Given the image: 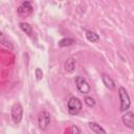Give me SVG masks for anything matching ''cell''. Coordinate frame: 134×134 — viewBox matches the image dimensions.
<instances>
[{
  "mask_svg": "<svg viewBox=\"0 0 134 134\" xmlns=\"http://www.w3.org/2000/svg\"><path fill=\"white\" fill-rule=\"evenodd\" d=\"M118 95H119V99H120V111L124 112V111L128 110L131 105L130 96L124 87L118 88Z\"/></svg>",
  "mask_w": 134,
  "mask_h": 134,
  "instance_id": "6da1fadb",
  "label": "cell"
},
{
  "mask_svg": "<svg viewBox=\"0 0 134 134\" xmlns=\"http://www.w3.org/2000/svg\"><path fill=\"white\" fill-rule=\"evenodd\" d=\"M67 108H68V112L71 115H76L81 110H82V102L75 97L72 96L69 98L68 104H67Z\"/></svg>",
  "mask_w": 134,
  "mask_h": 134,
  "instance_id": "7a4b0ae2",
  "label": "cell"
},
{
  "mask_svg": "<svg viewBox=\"0 0 134 134\" xmlns=\"http://www.w3.org/2000/svg\"><path fill=\"white\" fill-rule=\"evenodd\" d=\"M22 114H23V108L19 103H16L12 106L10 109V116L12 119L15 124H19L22 119Z\"/></svg>",
  "mask_w": 134,
  "mask_h": 134,
  "instance_id": "3957f363",
  "label": "cell"
},
{
  "mask_svg": "<svg viewBox=\"0 0 134 134\" xmlns=\"http://www.w3.org/2000/svg\"><path fill=\"white\" fill-rule=\"evenodd\" d=\"M17 13L18 15L21 17V18H25V17H28L29 15H31L32 13V6L30 4V2L28 0L26 1H23L17 8Z\"/></svg>",
  "mask_w": 134,
  "mask_h": 134,
  "instance_id": "277c9868",
  "label": "cell"
},
{
  "mask_svg": "<svg viewBox=\"0 0 134 134\" xmlns=\"http://www.w3.org/2000/svg\"><path fill=\"white\" fill-rule=\"evenodd\" d=\"M50 124V114L43 110L42 112H40L39 116H38V125H39V128L42 129V130H46L48 128Z\"/></svg>",
  "mask_w": 134,
  "mask_h": 134,
  "instance_id": "5b68a950",
  "label": "cell"
},
{
  "mask_svg": "<svg viewBox=\"0 0 134 134\" xmlns=\"http://www.w3.org/2000/svg\"><path fill=\"white\" fill-rule=\"evenodd\" d=\"M75 84H76V88L81 93H89L90 92V86L88 84V82L83 77V76H76L75 77Z\"/></svg>",
  "mask_w": 134,
  "mask_h": 134,
  "instance_id": "8992f818",
  "label": "cell"
},
{
  "mask_svg": "<svg viewBox=\"0 0 134 134\" xmlns=\"http://www.w3.org/2000/svg\"><path fill=\"white\" fill-rule=\"evenodd\" d=\"M122 124L128 127L129 129H134V113L133 112H126L121 117Z\"/></svg>",
  "mask_w": 134,
  "mask_h": 134,
  "instance_id": "52a82bcc",
  "label": "cell"
},
{
  "mask_svg": "<svg viewBox=\"0 0 134 134\" xmlns=\"http://www.w3.org/2000/svg\"><path fill=\"white\" fill-rule=\"evenodd\" d=\"M102 80H103V83L105 84V86L109 89V90H113L115 88V83L114 81L107 74H103L102 75Z\"/></svg>",
  "mask_w": 134,
  "mask_h": 134,
  "instance_id": "ba28073f",
  "label": "cell"
},
{
  "mask_svg": "<svg viewBox=\"0 0 134 134\" xmlns=\"http://www.w3.org/2000/svg\"><path fill=\"white\" fill-rule=\"evenodd\" d=\"M64 68H65V70H66L67 72H69V73L73 72L74 69H75V60H74L73 58L68 59V60L65 62V64H64Z\"/></svg>",
  "mask_w": 134,
  "mask_h": 134,
  "instance_id": "9c48e42d",
  "label": "cell"
},
{
  "mask_svg": "<svg viewBox=\"0 0 134 134\" xmlns=\"http://www.w3.org/2000/svg\"><path fill=\"white\" fill-rule=\"evenodd\" d=\"M88 126H89V128H90V130L93 132V133H96V134H99V133H106V130H104L98 124H96V122H89L88 124Z\"/></svg>",
  "mask_w": 134,
  "mask_h": 134,
  "instance_id": "30bf717a",
  "label": "cell"
},
{
  "mask_svg": "<svg viewBox=\"0 0 134 134\" xmlns=\"http://www.w3.org/2000/svg\"><path fill=\"white\" fill-rule=\"evenodd\" d=\"M86 38L88 41L93 42V43L99 41V36L97 34H95L94 31H91V30H86Z\"/></svg>",
  "mask_w": 134,
  "mask_h": 134,
  "instance_id": "8fae6325",
  "label": "cell"
},
{
  "mask_svg": "<svg viewBox=\"0 0 134 134\" xmlns=\"http://www.w3.org/2000/svg\"><path fill=\"white\" fill-rule=\"evenodd\" d=\"M20 28H21L27 36H31V35H32V28H31V26H30L28 23L21 22V23H20Z\"/></svg>",
  "mask_w": 134,
  "mask_h": 134,
  "instance_id": "7c38bea8",
  "label": "cell"
},
{
  "mask_svg": "<svg viewBox=\"0 0 134 134\" xmlns=\"http://www.w3.org/2000/svg\"><path fill=\"white\" fill-rule=\"evenodd\" d=\"M75 43V41L71 38H65V39H62L61 41H59V46L61 47H65V46H70V45H73Z\"/></svg>",
  "mask_w": 134,
  "mask_h": 134,
  "instance_id": "4fadbf2b",
  "label": "cell"
},
{
  "mask_svg": "<svg viewBox=\"0 0 134 134\" xmlns=\"http://www.w3.org/2000/svg\"><path fill=\"white\" fill-rule=\"evenodd\" d=\"M84 100H85L86 105L89 106V107H94V106H95V100H94V98H92V97H90V96H86Z\"/></svg>",
  "mask_w": 134,
  "mask_h": 134,
  "instance_id": "5bb4252c",
  "label": "cell"
},
{
  "mask_svg": "<svg viewBox=\"0 0 134 134\" xmlns=\"http://www.w3.org/2000/svg\"><path fill=\"white\" fill-rule=\"evenodd\" d=\"M1 43H2L3 45H5L6 47H9V49H13L12 44H10L8 41H6V40H5V36H4V34H3V32H1Z\"/></svg>",
  "mask_w": 134,
  "mask_h": 134,
  "instance_id": "9a60e30c",
  "label": "cell"
},
{
  "mask_svg": "<svg viewBox=\"0 0 134 134\" xmlns=\"http://www.w3.org/2000/svg\"><path fill=\"white\" fill-rule=\"evenodd\" d=\"M65 132H66V133H67V132H70V133H81L82 131H81V129H79L77 127H75V126H71L70 129L66 130Z\"/></svg>",
  "mask_w": 134,
  "mask_h": 134,
  "instance_id": "2e32d148",
  "label": "cell"
},
{
  "mask_svg": "<svg viewBox=\"0 0 134 134\" xmlns=\"http://www.w3.org/2000/svg\"><path fill=\"white\" fill-rule=\"evenodd\" d=\"M42 76H43L42 70H41L40 68L36 69V77H37V80H41V79H42Z\"/></svg>",
  "mask_w": 134,
  "mask_h": 134,
  "instance_id": "e0dca14e",
  "label": "cell"
}]
</instances>
